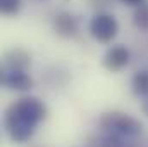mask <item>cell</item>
<instances>
[{
    "label": "cell",
    "instance_id": "cell-4",
    "mask_svg": "<svg viewBox=\"0 0 148 147\" xmlns=\"http://www.w3.org/2000/svg\"><path fill=\"white\" fill-rule=\"evenodd\" d=\"M129 62V50L124 47V45H114L110 47L103 59H102V64L109 69V71H121L122 68H126Z\"/></svg>",
    "mask_w": 148,
    "mask_h": 147
},
{
    "label": "cell",
    "instance_id": "cell-11",
    "mask_svg": "<svg viewBox=\"0 0 148 147\" xmlns=\"http://www.w3.org/2000/svg\"><path fill=\"white\" fill-rule=\"evenodd\" d=\"M0 10L5 16H14L21 10V0H0Z\"/></svg>",
    "mask_w": 148,
    "mask_h": 147
},
{
    "label": "cell",
    "instance_id": "cell-6",
    "mask_svg": "<svg viewBox=\"0 0 148 147\" xmlns=\"http://www.w3.org/2000/svg\"><path fill=\"white\" fill-rule=\"evenodd\" d=\"M2 83L17 92H26L33 87V80L26 71H17V69H5L2 74Z\"/></svg>",
    "mask_w": 148,
    "mask_h": 147
},
{
    "label": "cell",
    "instance_id": "cell-1",
    "mask_svg": "<svg viewBox=\"0 0 148 147\" xmlns=\"http://www.w3.org/2000/svg\"><path fill=\"white\" fill-rule=\"evenodd\" d=\"M47 118V106L38 97H21L14 104H10L5 111L3 125L9 137L14 142H28L38 123Z\"/></svg>",
    "mask_w": 148,
    "mask_h": 147
},
{
    "label": "cell",
    "instance_id": "cell-3",
    "mask_svg": "<svg viewBox=\"0 0 148 147\" xmlns=\"http://www.w3.org/2000/svg\"><path fill=\"white\" fill-rule=\"evenodd\" d=\"M117 31H119V23L112 14L98 12L90 21V33L100 43H110L117 37Z\"/></svg>",
    "mask_w": 148,
    "mask_h": 147
},
{
    "label": "cell",
    "instance_id": "cell-2",
    "mask_svg": "<svg viewBox=\"0 0 148 147\" xmlns=\"http://www.w3.org/2000/svg\"><path fill=\"white\" fill-rule=\"evenodd\" d=\"M98 125L103 132H114L122 137H136L141 133V121L122 111H109L102 114Z\"/></svg>",
    "mask_w": 148,
    "mask_h": 147
},
{
    "label": "cell",
    "instance_id": "cell-5",
    "mask_svg": "<svg viewBox=\"0 0 148 147\" xmlns=\"http://www.w3.org/2000/svg\"><path fill=\"white\" fill-rule=\"evenodd\" d=\"M53 30L59 37L73 38L79 31V21L71 12H60L53 17Z\"/></svg>",
    "mask_w": 148,
    "mask_h": 147
},
{
    "label": "cell",
    "instance_id": "cell-12",
    "mask_svg": "<svg viewBox=\"0 0 148 147\" xmlns=\"http://www.w3.org/2000/svg\"><path fill=\"white\" fill-rule=\"evenodd\" d=\"M109 3H110V0H90V5H91V7H97V9L105 7V5H109Z\"/></svg>",
    "mask_w": 148,
    "mask_h": 147
},
{
    "label": "cell",
    "instance_id": "cell-10",
    "mask_svg": "<svg viewBox=\"0 0 148 147\" xmlns=\"http://www.w3.org/2000/svg\"><path fill=\"white\" fill-rule=\"evenodd\" d=\"M133 23L138 30L148 31V3H141L134 9L133 14Z\"/></svg>",
    "mask_w": 148,
    "mask_h": 147
},
{
    "label": "cell",
    "instance_id": "cell-13",
    "mask_svg": "<svg viewBox=\"0 0 148 147\" xmlns=\"http://www.w3.org/2000/svg\"><path fill=\"white\" fill-rule=\"evenodd\" d=\"M121 2L126 3V5H129V7H138V5L145 3V0H121Z\"/></svg>",
    "mask_w": 148,
    "mask_h": 147
},
{
    "label": "cell",
    "instance_id": "cell-7",
    "mask_svg": "<svg viewBox=\"0 0 148 147\" xmlns=\"http://www.w3.org/2000/svg\"><path fill=\"white\" fill-rule=\"evenodd\" d=\"M29 64H31V57L24 49H10L3 55V69L26 71V68Z\"/></svg>",
    "mask_w": 148,
    "mask_h": 147
},
{
    "label": "cell",
    "instance_id": "cell-14",
    "mask_svg": "<svg viewBox=\"0 0 148 147\" xmlns=\"http://www.w3.org/2000/svg\"><path fill=\"white\" fill-rule=\"evenodd\" d=\"M143 111H145V112L148 114V99L145 101V102H143Z\"/></svg>",
    "mask_w": 148,
    "mask_h": 147
},
{
    "label": "cell",
    "instance_id": "cell-9",
    "mask_svg": "<svg viewBox=\"0 0 148 147\" xmlns=\"http://www.w3.org/2000/svg\"><path fill=\"white\" fill-rule=\"evenodd\" d=\"M90 147H124V142H122V135L114 132H105V135L98 137L95 144H90Z\"/></svg>",
    "mask_w": 148,
    "mask_h": 147
},
{
    "label": "cell",
    "instance_id": "cell-8",
    "mask_svg": "<svg viewBox=\"0 0 148 147\" xmlns=\"http://www.w3.org/2000/svg\"><path fill=\"white\" fill-rule=\"evenodd\" d=\"M133 92L138 97H145L148 99V69H141L133 76Z\"/></svg>",
    "mask_w": 148,
    "mask_h": 147
}]
</instances>
